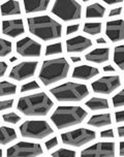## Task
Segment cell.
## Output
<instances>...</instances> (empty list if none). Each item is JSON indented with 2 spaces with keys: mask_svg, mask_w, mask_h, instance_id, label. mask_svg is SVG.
<instances>
[{
  "mask_svg": "<svg viewBox=\"0 0 124 157\" xmlns=\"http://www.w3.org/2000/svg\"><path fill=\"white\" fill-rule=\"evenodd\" d=\"M3 156V151H2V149L0 148V157H2Z\"/></svg>",
  "mask_w": 124,
  "mask_h": 157,
  "instance_id": "c3c4849f",
  "label": "cell"
},
{
  "mask_svg": "<svg viewBox=\"0 0 124 157\" xmlns=\"http://www.w3.org/2000/svg\"><path fill=\"white\" fill-rule=\"evenodd\" d=\"M106 35L112 43H119L124 40V20L107 22Z\"/></svg>",
  "mask_w": 124,
  "mask_h": 157,
  "instance_id": "9a60e30c",
  "label": "cell"
},
{
  "mask_svg": "<svg viewBox=\"0 0 124 157\" xmlns=\"http://www.w3.org/2000/svg\"><path fill=\"white\" fill-rule=\"evenodd\" d=\"M96 44H107V40L103 37H100V38H97L96 39Z\"/></svg>",
  "mask_w": 124,
  "mask_h": 157,
  "instance_id": "bcb514c9",
  "label": "cell"
},
{
  "mask_svg": "<svg viewBox=\"0 0 124 157\" xmlns=\"http://www.w3.org/2000/svg\"><path fill=\"white\" fill-rule=\"evenodd\" d=\"M112 105L114 108H123L124 106V89L118 92L112 98Z\"/></svg>",
  "mask_w": 124,
  "mask_h": 157,
  "instance_id": "d6a6232c",
  "label": "cell"
},
{
  "mask_svg": "<svg viewBox=\"0 0 124 157\" xmlns=\"http://www.w3.org/2000/svg\"><path fill=\"white\" fill-rule=\"evenodd\" d=\"M100 137L101 139H114L115 134L113 129H105L100 132Z\"/></svg>",
  "mask_w": 124,
  "mask_h": 157,
  "instance_id": "8d00e7d4",
  "label": "cell"
},
{
  "mask_svg": "<svg viewBox=\"0 0 124 157\" xmlns=\"http://www.w3.org/2000/svg\"><path fill=\"white\" fill-rule=\"evenodd\" d=\"M85 105L91 111H105L110 109L108 99L103 97H91L85 102Z\"/></svg>",
  "mask_w": 124,
  "mask_h": 157,
  "instance_id": "cb8c5ba5",
  "label": "cell"
},
{
  "mask_svg": "<svg viewBox=\"0 0 124 157\" xmlns=\"http://www.w3.org/2000/svg\"><path fill=\"white\" fill-rule=\"evenodd\" d=\"M54 157H75L77 155V152L75 150L65 149V148H59L57 151L51 154Z\"/></svg>",
  "mask_w": 124,
  "mask_h": 157,
  "instance_id": "1f68e13d",
  "label": "cell"
},
{
  "mask_svg": "<svg viewBox=\"0 0 124 157\" xmlns=\"http://www.w3.org/2000/svg\"><path fill=\"white\" fill-rule=\"evenodd\" d=\"M0 1H1V0H0Z\"/></svg>",
  "mask_w": 124,
  "mask_h": 157,
  "instance_id": "f907efd6",
  "label": "cell"
},
{
  "mask_svg": "<svg viewBox=\"0 0 124 157\" xmlns=\"http://www.w3.org/2000/svg\"><path fill=\"white\" fill-rule=\"evenodd\" d=\"M14 103H15V100L14 99H4V100H0V111L3 112L6 110H10L13 109Z\"/></svg>",
  "mask_w": 124,
  "mask_h": 157,
  "instance_id": "e575fe53",
  "label": "cell"
},
{
  "mask_svg": "<svg viewBox=\"0 0 124 157\" xmlns=\"http://www.w3.org/2000/svg\"><path fill=\"white\" fill-rule=\"evenodd\" d=\"M8 65L4 61H0V78H3L7 71Z\"/></svg>",
  "mask_w": 124,
  "mask_h": 157,
  "instance_id": "74e56055",
  "label": "cell"
},
{
  "mask_svg": "<svg viewBox=\"0 0 124 157\" xmlns=\"http://www.w3.org/2000/svg\"><path fill=\"white\" fill-rule=\"evenodd\" d=\"M106 7L100 3H92L86 7V19H103L106 15Z\"/></svg>",
  "mask_w": 124,
  "mask_h": 157,
  "instance_id": "603a6c76",
  "label": "cell"
},
{
  "mask_svg": "<svg viewBox=\"0 0 124 157\" xmlns=\"http://www.w3.org/2000/svg\"><path fill=\"white\" fill-rule=\"evenodd\" d=\"M1 24L2 34L8 36L10 38L20 37V36L25 33L24 22L22 19L4 20V21H2Z\"/></svg>",
  "mask_w": 124,
  "mask_h": 157,
  "instance_id": "5bb4252c",
  "label": "cell"
},
{
  "mask_svg": "<svg viewBox=\"0 0 124 157\" xmlns=\"http://www.w3.org/2000/svg\"><path fill=\"white\" fill-rule=\"evenodd\" d=\"M103 71L105 72H115L116 69H115L112 65H106V66H103Z\"/></svg>",
  "mask_w": 124,
  "mask_h": 157,
  "instance_id": "b9f144b4",
  "label": "cell"
},
{
  "mask_svg": "<svg viewBox=\"0 0 124 157\" xmlns=\"http://www.w3.org/2000/svg\"><path fill=\"white\" fill-rule=\"evenodd\" d=\"M18 87L16 84L10 83L8 81H1L0 82V97L14 96L17 94Z\"/></svg>",
  "mask_w": 124,
  "mask_h": 157,
  "instance_id": "d4e9b609",
  "label": "cell"
},
{
  "mask_svg": "<svg viewBox=\"0 0 124 157\" xmlns=\"http://www.w3.org/2000/svg\"><path fill=\"white\" fill-rule=\"evenodd\" d=\"M83 2H89V1H92V0H82Z\"/></svg>",
  "mask_w": 124,
  "mask_h": 157,
  "instance_id": "681fc988",
  "label": "cell"
},
{
  "mask_svg": "<svg viewBox=\"0 0 124 157\" xmlns=\"http://www.w3.org/2000/svg\"><path fill=\"white\" fill-rule=\"evenodd\" d=\"M116 155V144L113 142H100L91 145L81 152V156L114 157Z\"/></svg>",
  "mask_w": 124,
  "mask_h": 157,
  "instance_id": "4fadbf2b",
  "label": "cell"
},
{
  "mask_svg": "<svg viewBox=\"0 0 124 157\" xmlns=\"http://www.w3.org/2000/svg\"><path fill=\"white\" fill-rule=\"evenodd\" d=\"M93 46L91 39L85 36H75L66 40V52L67 53H83Z\"/></svg>",
  "mask_w": 124,
  "mask_h": 157,
  "instance_id": "2e32d148",
  "label": "cell"
},
{
  "mask_svg": "<svg viewBox=\"0 0 124 157\" xmlns=\"http://www.w3.org/2000/svg\"><path fill=\"white\" fill-rule=\"evenodd\" d=\"M29 32L44 41H51L62 37L63 27L61 23L50 16H36L27 19Z\"/></svg>",
  "mask_w": 124,
  "mask_h": 157,
  "instance_id": "7a4b0ae2",
  "label": "cell"
},
{
  "mask_svg": "<svg viewBox=\"0 0 124 157\" xmlns=\"http://www.w3.org/2000/svg\"><path fill=\"white\" fill-rule=\"evenodd\" d=\"M99 75V69L96 67H93L87 64H83V65L76 66L72 71V77L76 80L81 81H90L91 78H95L96 75Z\"/></svg>",
  "mask_w": 124,
  "mask_h": 157,
  "instance_id": "e0dca14e",
  "label": "cell"
},
{
  "mask_svg": "<svg viewBox=\"0 0 124 157\" xmlns=\"http://www.w3.org/2000/svg\"><path fill=\"white\" fill-rule=\"evenodd\" d=\"M88 116V112L80 105H59L50 119L58 130L80 125Z\"/></svg>",
  "mask_w": 124,
  "mask_h": 157,
  "instance_id": "3957f363",
  "label": "cell"
},
{
  "mask_svg": "<svg viewBox=\"0 0 124 157\" xmlns=\"http://www.w3.org/2000/svg\"><path fill=\"white\" fill-rule=\"evenodd\" d=\"M59 145V142H58V137L57 136H54L52 139H49L48 141H46L45 143V147H46L47 151H52L54 150L55 148H57Z\"/></svg>",
  "mask_w": 124,
  "mask_h": 157,
  "instance_id": "836d02e7",
  "label": "cell"
},
{
  "mask_svg": "<svg viewBox=\"0 0 124 157\" xmlns=\"http://www.w3.org/2000/svg\"><path fill=\"white\" fill-rule=\"evenodd\" d=\"M51 13L64 22L78 21L82 17V5L77 0H55Z\"/></svg>",
  "mask_w": 124,
  "mask_h": 157,
  "instance_id": "52a82bcc",
  "label": "cell"
},
{
  "mask_svg": "<svg viewBox=\"0 0 124 157\" xmlns=\"http://www.w3.org/2000/svg\"><path fill=\"white\" fill-rule=\"evenodd\" d=\"M121 86V78L118 75H107L97 78L91 84L92 91L97 94L110 95Z\"/></svg>",
  "mask_w": 124,
  "mask_h": 157,
  "instance_id": "30bf717a",
  "label": "cell"
},
{
  "mask_svg": "<svg viewBox=\"0 0 124 157\" xmlns=\"http://www.w3.org/2000/svg\"><path fill=\"white\" fill-rule=\"evenodd\" d=\"M54 106V101L45 92L25 95L19 98L17 110L25 117H46Z\"/></svg>",
  "mask_w": 124,
  "mask_h": 157,
  "instance_id": "6da1fadb",
  "label": "cell"
},
{
  "mask_svg": "<svg viewBox=\"0 0 124 157\" xmlns=\"http://www.w3.org/2000/svg\"><path fill=\"white\" fill-rule=\"evenodd\" d=\"M83 31L92 36L98 35L103 31V24L99 23V22H90V23L87 22L84 25Z\"/></svg>",
  "mask_w": 124,
  "mask_h": 157,
  "instance_id": "4316f807",
  "label": "cell"
},
{
  "mask_svg": "<svg viewBox=\"0 0 124 157\" xmlns=\"http://www.w3.org/2000/svg\"><path fill=\"white\" fill-rule=\"evenodd\" d=\"M121 13H122V7L119 6L116 8H113L109 13V17H111V18H113V17H118V16H120Z\"/></svg>",
  "mask_w": 124,
  "mask_h": 157,
  "instance_id": "ab89813d",
  "label": "cell"
},
{
  "mask_svg": "<svg viewBox=\"0 0 124 157\" xmlns=\"http://www.w3.org/2000/svg\"><path fill=\"white\" fill-rule=\"evenodd\" d=\"M113 61H114V63L119 67L121 71H124V44L117 46L114 49Z\"/></svg>",
  "mask_w": 124,
  "mask_h": 157,
  "instance_id": "484cf974",
  "label": "cell"
},
{
  "mask_svg": "<svg viewBox=\"0 0 124 157\" xmlns=\"http://www.w3.org/2000/svg\"><path fill=\"white\" fill-rule=\"evenodd\" d=\"M62 144L74 148H81L83 146L95 141L96 132L88 128H78L63 132L60 136Z\"/></svg>",
  "mask_w": 124,
  "mask_h": 157,
  "instance_id": "ba28073f",
  "label": "cell"
},
{
  "mask_svg": "<svg viewBox=\"0 0 124 157\" xmlns=\"http://www.w3.org/2000/svg\"><path fill=\"white\" fill-rule=\"evenodd\" d=\"M118 136L121 137V139H123L124 137V126H120V127H118Z\"/></svg>",
  "mask_w": 124,
  "mask_h": 157,
  "instance_id": "ee69618b",
  "label": "cell"
},
{
  "mask_svg": "<svg viewBox=\"0 0 124 157\" xmlns=\"http://www.w3.org/2000/svg\"><path fill=\"white\" fill-rule=\"evenodd\" d=\"M103 1L108 5H115L118 3H122L124 0H103Z\"/></svg>",
  "mask_w": 124,
  "mask_h": 157,
  "instance_id": "60d3db41",
  "label": "cell"
},
{
  "mask_svg": "<svg viewBox=\"0 0 124 157\" xmlns=\"http://www.w3.org/2000/svg\"><path fill=\"white\" fill-rule=\"evenodd\" d=\"M115 120L117 123H124V111H119L115 113Z\"/></svg>",
  "mask_w": 124,
  "mask_h": 157,
  "instance_id": "f35d334b",
  "label": "cell"
},
{
  "mask_svg": "<svg viewBox=\"0 0 124 157\" xmlns=\"http://www.w3.org/2000/svg\"><path fill=\"white\" fill-rule=\"evenodd\" d=\"M41 89V86L39 84L36 82V81H30L26 84H23L21 86V89H20V92L21 93H27V92H31V91H35V90H38Z\"/></svg>",
  "mask_w": 124,
  "mask_h": 157,
  "instance_id": "4dcf8cb0",
  "label": "cell"
},
{
  "mask_svg": "<svg viewBox=\"0 0 124 157\" xmlns=\"http://www.w3.org/2000/svg\"><path fill=\"white\" fill-rule=\"evenodd\" d=\"M50 93L60 102H80L89 95V89L85 84L66 82L56 86Z\"/></svg>",
  "mask_w": 124,
  "mask_h": 157,
  "instance_id": "5b68a950",
  "label": "cell"
},
{
  "mask_svg": "<svg viewBox=\"0 0 124 157\" xmlns=\"http://www.w3.org/2000/svg\"><path fill=\"white\" fill-rule=\"evenodd\" d=\"M85 59L88 62L95 64H103L110 60V49L109 48H97L93 51L86 54Z\"/></svg>",
  "mask_w": 124,
  "mask_h": 157,
  "instance_id": "ac0fdd59",
  "label": "cell"
},
{
  "mask_svg": "<svg viewBox=\"0 0 124 157\" xmlns=\"http://www.w3.org/2000/svg\"><path fill=\"white\" fill-rule=\"evenodd\" d=\"M80 29V24H72L66 27V35H72L77 33Z\"/></svg>",
  "mask_w": 124,
  "mask_h": 157,
  "instance_id": "d590c367",
  "label": "cell"
},
{
  "mask_svg": "<svg viewBox=\"0 0 124 157\" xmlns=\"http://www.w3.org/2000/svg\"><path fill=\"white\" fill-rule=\"evenodd\" d=\"M41 44L31 37H23L16 44L17 53L25 58H39L41 56Z\"/></svg>",
  "mask_w": 124,
  "mask_h": 157,
  "instance_id": "7c38bea8",
  "label": "cell"
},
{
  "mask_svg": "<svg viewBox=\"0 0 124 157\" xmlns=\"http://www.w3.org/2000/svg\"><path fill=\"white\" fill-rule=\"evenodd\" d=\"M63 52V47H62V43H55V44H48L45 50V56L49 57V56H55L59 55Z\"/></svg>",
  "mask_w": 124,
  "mask_h": 157,
  "instance_id": "f1b7e54d",
  "label": "cell"
},
{
  "mask_svg": "<svg viewBox=\"0 0 124 157\" xmlns=\"http://www.w3.org/2000/svg\"><path fill=\"white\" fill-rule=\"evenodd\" d=\"M18 140L16 130L8 126H0V146H7Z\"/></svg>",
  "mask_w": 124,
  "mask_h": 157,
  "instance_id": "7402d4cb",
  "label": "cell"
},
{
  "mask_svg": "<svg viewBox=\"0 0 124 157\" xmlns=\"http://www.w3.org/2000/svg\"><path fill=\"white\" fill-rule=\"evenodd\" d=\"M17 60H18V58H17L16 56H13V57L10 59V62H15V61H17Z\"/></svg>",
  "mask_w": 124,
  "mask_h": 157,
  "instance_id": "7dc6e473",
  "label": "cell"
},
{
  "mask_svg": "<svg viewBox=\"0 0 124 157\" xmlns=\"http://www.w3.org/2000/svg\"><path fill=\"white\" fill-rule=\"evenodd\" d=\"M70 71V64L64 57L49 59L43 62L38 78L44 86H50L67 78Z\"/></svg>",
  "mask_w": 124,
  "mask_h": 157,
  "instance_id": "277c9868",
  "label": "cell"
},
{
  "mask_svg": "<svg viewBox=\"0 0 124 157\" xmlns=\"http://www.w3.org/2000/svg\"><path fill=\"white\" fill-rule=\"evenodd\" d=\"M112 115L110 113L92 115L87 121V125L94 128H103L112 125Z\"/></svg>",
  "mask_w": 124,
  "mask_h": 157,
  "instance_id": "ffe728a7",
  "label": "cell"
},
{
  "mask_svg": "<svg viewBox=\"0 0 124 157\" xmlns=\"http://www.w3.org/2000/svg\"><path fill=\"white\" fill-rule=\"evenodd\" d=\"M37 61H24V62H21L14 66L10 69L8 77L17 82H23V81L29 80L34 77L35 72L37 71Z\"/></svg>",
  "mask_w": 124,
  "mask_h": 157,
  "instance_id": "8fae6325",
  "label": "cell"
},
{
  "mask_svg": "<svg viewBox=\"0 0 124 157\" xmlns=\"http://www.w3.org/2000/svg\"><path fill=\"white\" fill-rule=\"evenodd\" d=\"M13 53L12 41L4 38H0V58L8 57Z\"/></svg>",
  "mask_w": 124,
  "mask_h": 157,
  "instance_id": "83f0119b",
  "label": "cell"
},
{
  "mask_svg": "<svg viewBox=\"0 0 124 157\" xmlns=\"http://www.w3.org/2000/svg\"><path fill=\"white\" fill-rule=\"evenodd\" d=\"M20 134L24 139L44 140L54 133V129L46 120H27L19 127Z\"/></svg>",
  "mask_w": 124,
  "mask_h": 157,
  "instance_id": "8992f818",
  "label": "cell"
},
{
  "mask_svg": "<svg viewBox=\"0 0 124 157\" xmlns=\"http://www.w3.org/2000/svg\"><path fill=\"white\" fill-rule=\"evenodd\" d=\"M44 154L41 146L36 143L19 142L6 150L8 157H36Z\"/></svg>",
  "mask_w": 124,
  "mask_h": 157,
  "instance_id": "9c48e42d",
  "label": "cell"
},
{
  "mask_svg": "<svg viewBox=\"0 0 124 157\" xmlns=\"http://www.w3.org/2000/svg\"><path fill=\"white\" fill-rule=\"evenodd\" d=\"M70 60H72V62H74V63H78V62H81L82 58L78 57V56H72V57H70Z\"/></svg>",
  "mask_w": 124,
  "mask_h": 157,
  "instance_id": "f6af8a7d",
  "label": "cell"
},
{
  "mask_svg": "<svg viewBox=\"0 0 124 157\" xmlns=\"http://www.w3.org/2000/svg\"><path fill=\"white\" fill-rule=\"evenodd\" d=\"M0 13L1 16L8 17V16H19L21 15L22 10L21 5L18 0H7L0 6Z\"/></svg>",
  "mask_w": 124,
  "mask_h": 157,
  "instance_id": "44dd1931",
  "label": "cell"
},
{
  "mask_svg": "<svg viewBox=\"0 0 124 157\" xmlns=\"http://www.w3.org/2000/svg\"><path fill=\"white\" fill-rule=\"evenodd\" d=\"M2 120H3V122L6 123V124L17 125L22 121V117L19 116L17 113L12 112V113H5L2 115Z\"/></svg>",
  "mask_w": 124,
  "mask_h": 157,
  "instance_id": "f546056e",
  "label": "cell"
},
{
  "mask_svg": "<svg viewBox=\"0 0 124 157\" xmlns=\"http://www.w3.org/2000/svg\"><path fill=\"white\" fill-rule=\"evenodd\" d=\"M51 0H23L26 13H36L46 12L50 6Z\"/></svg>",
  "mask_w": 124,
  "mask_h": 157,
  "instance_id": "d6986e66",
  "label": "cell"
},
{
  "mask_svg": "<svg viewBox=\"0 0 124 157\" xmlns=\"http://www.w3.org/2000/svg\"><path fill=\"white\" fill-rule=\"evenodd\" d=\"M119 155L124 156V141H121L119 144Z\"/></svg>",
  "mask_w": 124,
  "mask_h": 157,
  "instance_id": "7bdbcfd3",
  "label": "cell"
}]
</instances>
